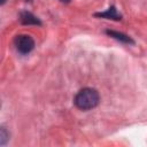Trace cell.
I'll return each mask as SVG.
<instances>
[{
	"mask_svg": "<svg viewBox=\"0 0 147 147\" xmlns=\"http://www.w3.org/2000/svg\"><path fill=\"white\" fill-rule=\"evenodd\" d=\"M99 101H100L99 93L95 88H92V87L82 88L80 91L77 92V94L75 95V99H74L76 107L82 110L93 109L94 107L98 106Z\"/></svg>",
	"mask_w": 147,
	"mask_h": 147,
	"instance_id": "1",
	"label": "cell"
},
{
	"mask_svg": "<svg viewBox=\"0 0 147 147\" xmlns=\"http://www.w3.org/2000/svg\"><path fill=\"white\" fill-rule=\"evenodd\" d=\"M95 16L106 17V18H113V20H121V15L117 13V10H116V8H115V7H110L107 11L95 14Z\"/></svg>",
	"mask_w": 147,
	"mask_h": 147,
	"instance_id": "4",
	"label": "cell"
},
{
	"mask_svg": "<svg viewBox=\"0 0 147 147\" xmlns=\"http://www.w3.org/2000/svg\"><path fill=\"white\" fill-rule=\"evenodd\" d=\"M8 134L6 133V129L5 127H1V131H0V144L1 145H5L6 144V140L8 139Z\"/></svg>",
	"mask_w": 147,
	"mask_h": 147,
	"instance_id": "6",
	"label": "cell"
},
{
	"mask_svg": "<svg viewBox=\"0 0 147 147\" xmlns=\"http://www.w3.org/2000/svg\"><path fill=\"white\" fill-rule=\"evenodd\" d=\"M60 1H62V2H69L70 0H60Z\"/></svg>",
	"mask_w": 147,
	"mask_h": 147,
	"instance_id": "7",
	"label": "cell"
},
{
	"mask_svg": "<svg viewBox=\"0 0 147 147\" xmlns=\"http://www.w3.org/2000/svg\"><path fill=\"white\" fill-rule=\"evenodd\" d=\"M14 44H15L16 49L21 54H28L34 47L33 39L28 34H18V36H16V38L14 40Z\"/></svg>",
	"mask_w": 147,
	"mask_h": 147,
	"instance_id": "2",
	"label": "cell"
},
{
	"mask_svg": "<svg viewBox=\"0 0 147 147\" xmlns=\"http://www.w3.org/2000/svg\"><path fill=\"white\" fill-rule=\"evenodd\" d=\"M5 1H6V0H1V5H3V3H5Z\"/></svg>",
	"mask_w": 147,
	"mask_h": 147,
	"instance_id": "8",
	"label": "cell"
},
{
	"mask_svg": "<svg viewBox=\"0 0 147 147\" xmlns=\"http://www.w3.org/2000/svg\"><path fill=\"white\" fill-rule=\"evenodd\" d=\"M106 32H107V33H108L110 37H113V38H115V39H117V40H121V41H123V42H127V44H132V42H133L129 36L123 34V33H121V32L110 31V30H107Z\"/></svg>",
	"mask_w": 147,
	"mask_h": 147,
	"instance_id": "5",
	"label": "cell"
},
{
	"mask_svg": "<svg viewBox=\"0 0 147 147\" xmlns=\"http://www.w3.org/2000/svg\"><path fill=\"white\" fill-rule=\"evenodd\" d=\"M20 20L23 24H40V21L38 20V17H36L33 14L29 13V11H22L20 15Z\"/></svg>",
	"mask_w": 147,
	"mask_h": 147,
	"instance_id": "3",
	"label": "cell"
}]
</instances>
